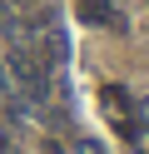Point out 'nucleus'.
Listing matches in <instances>:
<instances>
[{
  "mask_svg": "<svg viewBox=\"0 0 149 154\" xmlns=\"http://www.w3.org/2000/svg\"><path fill=\"white\" fill-rule=\"evenodd\" d=\"M134 114H139V119H144V124H149V94H144V100H139V104H134Z\"/></svg>",
  "mask_w": 149,
  "mask_h": 154,
  "instance_id": "3",
  "label": "nucleus"
},
{
  "mask_svg": "<svg viewBox=\"0 0 149 154\" xmlns=\"http://www.w3.org/2000/svg\"><path fill=\"white\" fill-rule=\"evenodd\" d=\"M75 10L85 25H114V5L109 0H75Z\"/></svg>",
  "mask_w": 149,
  "mask_h": 154,
  "instance_id": "2",
  "label": "nucleus"
},
{
  "mask_svg": "<svg viewBox=\"0 0 149 154\" xmlns=\"http://www.w3.org/2000/svg\"><path fill=\"white\" fill-rule=\"evenodd\" d=\"M5 60H10V75H15V85L30 94V100H45V94H50L45 60H40V55H30V50H10Z\"/></svg>",
  "mask_w": 149,
  "mask_h": 154,
  "instance_id": "1",
  "label": "nucleus"
}]
</instances>
